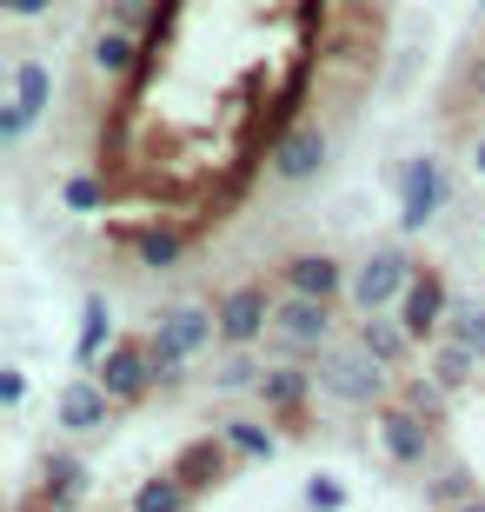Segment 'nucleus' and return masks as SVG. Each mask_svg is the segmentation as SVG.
Wrapping results in <instances>:
<instances>
[{
    "label": "nucleus",
    "instance_id": "6e6552de",
    "mask_svg": "<svg viewBox=\"0 0 485 512\" xmlns=\"http://www.w3.org/2000/svg\"><path fill=\"white\" fill-rule=\"evenodd\" d=\"M113 406L107 399V386L94 380V373H67L60 380V393H54V433H67V439H94V433H107L113 426Z\"/></svg>",
    "mask_w": 485,
    "mask_h": 512
},
{
    "label": "nucleus",
    "instance_id": "393cba45",
    "mask_svg": "<svg viewBox=\"0 0 485 512\" xmlns=\"http://www.w3.org/2000/svg\"><path fill=\"white\" fill-rule=\"evenodd\" d=\"M0 14L7 20H40V14H54V0H0Z\"/></svg>",
    "mask_w": 485,
    "mask_h": 512
},
{
    "label": "nucleus",
    "instance_id": "0eeeda50",
    "mask_svg": "<svg viewBox=\"0 0 485 512\" xmlns=\"http://www.w3.org/2000/svg\"><path fill=\"white\" fill-rule=\"evenodd\" d=\"M446 207H452L446 160H439V153H412L406 167H399V233H406V240L432 233L446 220Z\"/></svg>",
    "mask_w": 485,
    "mask_h": 512
},
{
    "label": "nucleus",
    "instance_id": "20e7f679",
    "mask_svg": "<svg viewBox=\"0 0 485 512\" xmlns=\"http://www.w3.org/2000/svg\"><path fill=\"white\" fill-rule=\"evenodd\" d=\"M54 94H60V80L54 67L40 54H14L7 60V100H0V147H27V133L40 127V120L54 114Z\"/></svg>",
    "mask_w": 485,
    "mask_h": 512
},
{
    "label": "nucleus",
    "instance_id": "1a4fd4ad",
    "mask_svg": "<svg viewBox=\"0 0 485 512\" xmlns=\"http://www.w3.org/2000/svg\"><path fill=\"white\" fill-rule=\"evenodd\" d=\"M446 313H452V286H446V266L419 260V273H412L406 300H399V326H406L419 346L446 340Z\"/></svg>",
    "mask_w": 485,
    "mask_h": 512
},
{
    "label": "nucleus",
    "instance_id": "bb28decb",
    "mask_svg": "<svg viewBox=\"0 0 485 512\" xmlns=\"http://www.w3.org/2000/svg\"><path fill=\"white\" fill-rule=\"evenodd\" d=\"M479 247H485V227H479Z\"/></svg>",
    "mask_w": 485,
    "mask_h": 512
},
{
    "label": "nucleus",
    "instance_id": "2eb2a0df",
    "mask_svg": "<svg viewBox=\"0 0 485 512\" xmlns=\"http://www.w3.org/2000/svg\"><path fill=\"white\" fill-rule=\"evenodd\" d=\"M353 340L366 346V353H373L386 373H406V366L426 353V346H419L406 326H399V313H359V320H353Z\"/></svg>",
    "mask_w": 485,
    "mask_h": 512
},
{
    "label": "nucleus",
    "instance_id": "f3484780",
    "mask_svg": "<svg viewBox=\"0 0 485 512\" xmlns=\"http://www.w3.org/2000/svg\"><path fill=\"white\" fill-rule=\"evenodd\" d=\"M213 433L233 446V459H240V466H266V459L280 453V433H273V419H220Z\"/></svg>",
    "mask_w": 485,
    "mask_h": 512
},
{
    "label": "nucleus",
    "instance_id": "aec40b11",
    "mask_svg": "<svg viewBox=\"0 0 485 512\" xmlns=\"http://www.w3.org/2000/svg\"><path fill=\"white\" fill-rule=\"evenodd\" d=\"M446 340H459L472 360L485 366V300L472 293H452V313H446Z\"/></svg>",
    "mask_w": 485,
    "mask_h": 512
},
{
    "label": "nucleus",
    "instance_id": "cd10ccee",
    "mask_svg": "<svg viewBox=\"0 0 485 512\" xmlns=\"http://www.w3.org/2000/svg\"><path fill=\"white\" fill-rule=\"evenodd\" d=\"M479 7H485V0H479Z\"/></svg>",
    "mask_w": 485,
    "mask_h": 512
},
{
    "label": "nucleus",
    "instance_id": "f257e3e1",
    "mask_svg": "<svg viewBox=\"0 0 485 512\" xmlns=\"http://www.w3.org/2000/svg\"><path fill=\"white\" fill-rule=\"evenodd\" d=\"M140 340H147L153 380L180 386V380H187V366L206 360V353L220 346V320H213V306H167V313H153V320H147Z\"/></svg>",
    "mask_w": 485,
    "mask_h": 512
},
{
    "label": "nucleus",
    "instance_id": "6ab92c4d",
    "mask_svg": "<svg viewBox=\"0 0 485 512\" xmlns=\"http://www.w3.org/2000/svg\"><path fill=\"white\" fill-rule=\"evenodd\" d=\"M193 499H200V493H193L187 479H180V473L167 466V473L140 479V493H133V506H127V512H187Z\"/></svg>",
    "mask_w": 485,
    "mask_h": 512
},
{
    "label": "nucleus",
    "instance_id": "7ed1b4c3",
    "mask_svg": "<svg viewBox=\"0 0 485 512\" xmlns=\"http://www.w3.org/2000/svg\"><path fill=\"white\" fill-rule=\"evenodd\" d=\"M326 346H339V306L333 300H306V293H280V306H273V333H266V360L280 366V360H293V366H306V360H319Z\"/></svg>",
    "mask_w": 485,
    "mask_h": 512
},
{
    "label": "nucleus",
    "instance_id": "423d86ee",
    "mask_svg": "<svg viewBox=\"0 0 485 512\" xmlns=\"http://www.w3.org/2000/svg\"><path fill=\"white\" fill-rule=\"evenodd\" d=\"M412 273H419V260H412L399 240H373V247L353 260L346 306H353V313H399V300H406Z\"/></svg>",
    "mask_w": 485,
    "mask_h": 512
},
{
    "label": "nucleus",
    "instance_id": "f03ea898",
    "mask_svg": "<svg viewBox=\"0 0 485 512\" xmlns=\"http://www.w3.org/2000/svg\"><path fill=\"white\" fill-rule=\"evenodd\" d=\"M313 380H319V393L333 399V406H353V413H379V406L399 399V373H386L359 340L326 346V353L313 360Z\"/></svg>",
    "mask_w": 485,
    "mask_h": 512
},
{
    "label": "nucleus",
    "instance_id": "f8f14e48",
    "mask_svg": "<svg viewBox=\"0 0 485 512\" xmlns=\"http://www.w3.org/2000/svg\"><path fill=\"white\" fill-rule=\"evenodd\" d=\"M313 393H319V380H313V366H293V360H266V380H260V406H266V419L273 426H286V433H299V419L313 413Z\"/></svg>",
    "mask_w": 485,
    "mask_h": 512
},
{
    "label": "nucleus",
    "instance_id": "4468645a",
    "mask_svg": "<svg viewBox=\"0 0 485 512\" xmlns=\"http://www.w3.org/2000/svg\"><path fill=\"white\" fill-rule=\"evenodd\" d=\"M80 499H87V459L54 453L47 466H40V486L20 499V512H74Z\"/></svg>",
    "mask_w": 485,
    "mask_h": 512
},
{
    "label": "nucleus",
    "instance_id": "412c9836",
    "mask_svg": "<svg viewBox=\"0 0 485 512\" xmlns=\"http://www.w3.org/2000/svg\"><path fill=\"white\" fill-rule=\"evenodd\" d=\"M466 499H479V486H472V473H466V466H459V459H452L446 473L432 479V506H439V512H459V506H466Z\"/></svg>",
    "mask_w": 485,
    "mask_h": 512
},
{
    "label": "nucleus",
    "instance_id": "a211bd4d",
    "mask_svg": "<svg viewBox=\"0 0 485 512\" xmlns=\"http://www.w3.org/2000/svg\"><path fill=\"white\" fill-rule=\"evenodd\" d=\"M426 380L439 386V393H466V386L479 380V360H472L459 340H432L426 346Z\"/></svg>",
    "mask_w": 485,
    "mask_h": 512
},
{
    "label": "nucleus",
    "instance_id": "9d476101",
    "mask_svg": "<svg viewBox=\"0 0 485 512\" xmlns=\"http://www.w3.org/2000/svg\"><path fill=\"white\" fill-rule=\"evenodd\" d=\"M379 453L392 459V466H399V473H419V466H426L432 453H439V426H432V419H419L412 413V406H399V399H392V406H379Z\"/></svg>",
    "mask_w": 485,
    "mask_h": 512
},
{
    "label": "nucleus",
    "instance_id": "39448f33",
    "mask_svg": "<svg viewBox=\"0 0 485 512\" xmlns=\"http://www.w3.org/2000/svg\"><path fill=\"white\" fill-rule=\"evenodd\" d=\"M273 306H280V280H273V273H246V280L220 286V293H213L220 346H240V353L266 346V333H273Z\"/></svg>",
    "mask_w": 485,
    "mask_h": 512
},
{
    "label": "nucleus",
    "instance_id": "ddd939ff",
    "mask_svg": "<svg viewBox=\"0 0 485 512\" xmlns=\"http://www.w3.org/2000/svg\"><path fill=\"white\" fill-rule=\"evenodd\" d=\"M273 280L280 293H306V300H346V286H353V266L333 260V253H293V260L273 266Z\"/></svg>",
    "mask_w": 485,
    "mask_h": 512
},
{
    "label": "nucleus",
    "instance_id": "9b49d317",
    "mask_svg": "<svg viewBox=\"0 0 485 512\" xmlns=\"http://www.w3.org/2000/svg\"><path fill=\"white\" fill-rule=\"evenodd\" d=\"M94 380L107 386V399L113 406H140V399L153 393V360H147V340L140 333H120V340L100 353V366H94Z\"/></svg>",
    "mask_w": 485,
    "mask_h": 512
},
{
    "label": "nucleus",
    "instance_id": "5701e85b",
    "mask_svg": "<svg viewBox=\"0 0 485 512\" xmlns=\"http://www.w3.org/2000/svg\"><path fill=\"white\" fill-rule=\"evenodd\" d=\"M446 399H452V393H439L432 380H399V406H412V413L432 419V426L446 419Z\"/></svg>",
    "mask_w": 485,
    "mask_h": 512
},
{
    "label": "nucleus",
    "instance_id": "4be33fe9",
    "mask_svg": "<svg viewBox=\"0 0 485 512\" xmlns=\"http://www.w3.org/2000/svg\"><path fill=\"white\" fill-rule=\"evenodd\" d=\"M299 499H306V512H346V506H353V493H346V479H339V473H313Z\"/></svg>",
    "mask_w": 485,
    "mask_h": 512
},
{
    "label": "nucleus",
    "instance_id": "dca6fc26",
    "mask_svg": "<svg viewBox=\"0 0 485 512\" xmlns=\"http://www.w3.org/2000/svg\"><path fill=\"white\" fill-rule=\"evenodd\" d=\"M120 340L113 333V306H107V293H87V306H80V340H74V366L80 373H94L100 366V353Z\"/></svg>",
    "mask_w": 485,
    "mask_h": 512
},
{
    "label": "nucleus",
    "instance_id": "a878e982",
    "mask_svg": "<svg viewBox=\"0 0 485 512\" xmlns=\"http://www.w3.org/2000/svg\"><path fill=\"white\" fill-rule=\"evenodd\" d=\"M459 512H485V493H479V499H466V506H459Z\"/></svg>",
    "mask_w": 485,
    "mask_h": 512
},
{
    "label": "nucleus",
    "instance_id": "b1692460",
    "mask_svg": "<svg viewBox=\"0 0 485 512\" xmlns=\"http://www.w3.org/2000/svg\"><path fill=\"white\" fill-rule=\"evenodd\" d=\"M0 406H7V413H20V406H27V373H20V366H7V373H0Z\"/></svg>",
    "mask_w": 485,
    "mask_h": 512
}]
</instances>
